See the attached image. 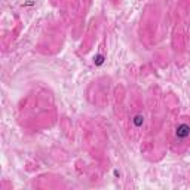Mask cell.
Returning <instances> with one entry per match:
<instances>
[{"label": "cell", "mask_w": 190, "mask_h": 190, "mask_svg": "<svg viewBox=\"0 0 190 190\" xmlns=\"http://www.w3.org/2000/svg\"><path fill=\"white\" fill-rule=\"evenodd\" d=\"M175 135H177V138H187L190 135V126L187 123H181V125H178L177 126V129H175Z\"/></svg>", "instance_id": "obj_1"}, {"label": "cell", "mask_w": 190, "mask_h": 190, "mask_svg": "<svg viewBox=\"0 0 190 190\" xmlns=\"http://www.w3.org/2000/svg\"><path fill=\"white\" fill-rule=\"evenodd\" d=\"M132 122H134V125H135V126H141V125H143V122H144V117L138 114V116H135V117H134V120H132Z\"/></svg>", "instance_id": "obj_2"}, {"label": "cell", "mask_w": 190, "mask_h": 190, "mask_svg": "<svg viewBox=\"0 0 190 190\" xmlns=\"http://www.w3.org/2000/svg\"><path fill=\"white\" fill-rule=\"evenodd\" d=\"M103 61H104V57H103V55H98V57L95 58V63H97V64H103Z\"/></svg>", "instance_id": "obj_3"}]
</instances>
